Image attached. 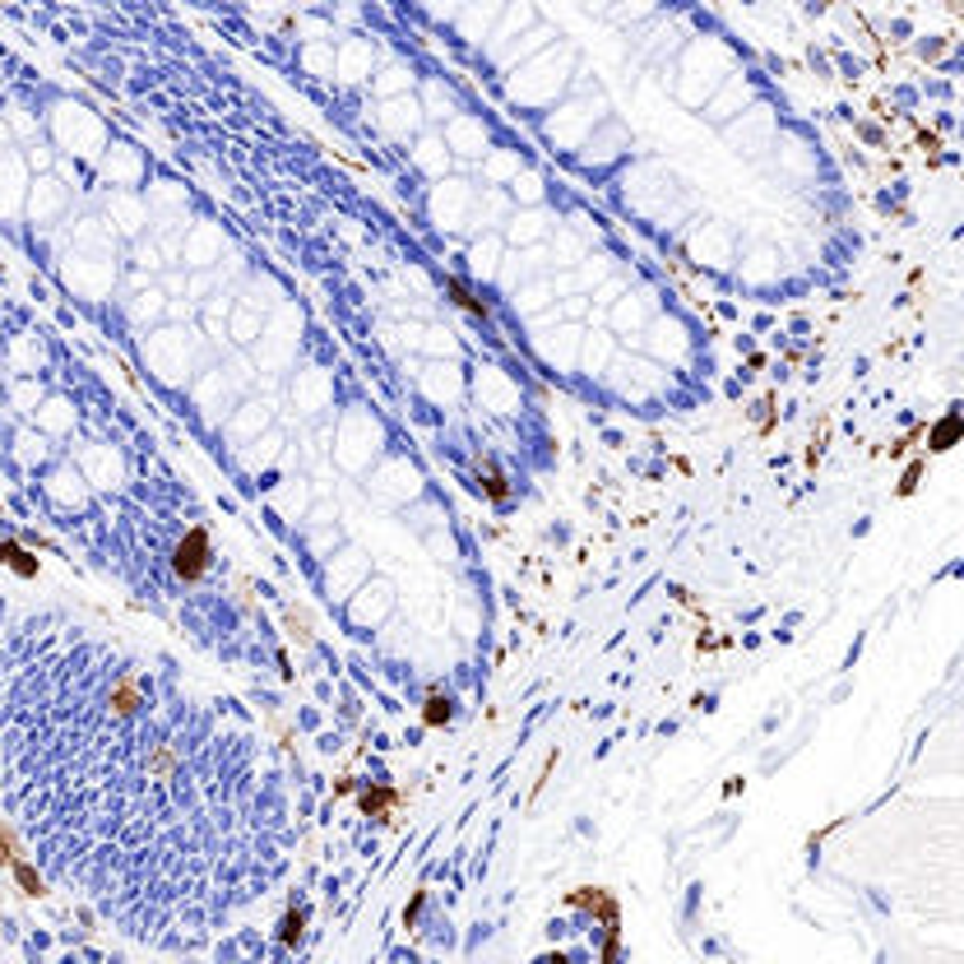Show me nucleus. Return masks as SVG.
I'll list each match as a JSON object with an SVG mask.
<instances>
[{"label": "nucleus", "mask_w": 964, "mask_h": 964, "mask_svg": "<svg viewBox=\"0 0 964 964\" xmlns=\"http://www.w3.org/2000/svg\"><path fill=\"white\" fill-rule=\"evenodd\" d=\"M56 135H61V144L70 148V154H98L103 125L93 121L84 107H61L56 111Z\"/></svg>", "instance_id": "obj_1"}, {"label": "nucleus", "mask_w": 964, "mask_h": 964, "mask_svg": "<svg viewBox=\"0 0 964 964\" xmlns=\"http://www.w3.org/2000/svg\"><path fill=\"white\" fill-rule=\"evenodd\" d=\"M61 209H65V185H61V181H51V177L33 181V191H28V214H33L37 222H51Z\"/></svg>", "instance_id": "obj_2"}, {"label": "nucleus", "mask_w": 964, "mask_h": 964, "mask_svg": "<svg viewBox=\"0 0 964 964\" xmlns=\"http://www.w3.org/2000/svg\"><path fill=\"white\" fill-rule=\"evenodd\" d=\"M24 200V162L14 154H0V214H14Z\"/></svg>", "instance_id": "obj_3"}, {"label": "nucleus", "mask_w": 964, "mask_h": 964, "mask_svg": "<svg viewBox=\"0 0 964 964\" xmlns=\"http://www.w3.org/2000/svg\"><path fill=\"white\" fill-rule=\"evenodd\" d=\"M418 103H389L385 111H381V121H385V130H395V135H408V130L418 125Z\"/></svg>", "instance_id": "obj_4"}, {"label": "nucleus", "mask_w": 964, "mask_h": 964, "mask_svg": "<svg viewBox=\"0 0 964 964\" xmlns=\"http://www.w3.org/2000/svg\"><path fill=\"white\" fill-rule=\"evenodd\" d=\"M177 570H181V575H200V570H204V533H191V543H181Z\"/></svg>", "instance_id": "obj_5"}, {"label": "nucleus", "mask_w": 964, "mask_h": 964, "mask_svg": "<svg viewBox=\"0 0 964 964\" xmlns=\"http://www.w3.org/2000/svg\"><path fill=\"white\" fill-rule=\"evenodd\" d=\"M140 172V158L130 154V148H111L107 154V177L117 181V177H135Z\"/></svg>", "instance_id": "obj_6"}, {"label": "nucleus", "mask_w": 964, "mask_h": 964, "mask_svg": "<svg viewBox=\"0 0 964 964\" xmlns=\"http://www.w3.org/2000/svg\"><path fill=\"white\" fill-rule=\"evenodd\" d=\"M158 311H162V292H144L140 302H130V315H135V321H154Z\"/></svg>", "instance_id": "obj_7"}, {"label": "nucleus", "mask_w": 964, "mask_h": 964, "mask_svg": "<svg viewBox=\"0 0 964 964\" xmlns=\"http://www.w3.org/2000/svg\"><path fill=\"white\" fill-rule=\"evenodd\" d=\"M418 162L426 167V172H445V148H441L436 140H426V144L418 148Z\"/></svg>", "instance_id": "obj_8"}, {"label": "nucleus", "mask_w": 964, "mask_h": 964, "mask_svg": "<svg viewBox=\"0 0 964 964\" xmlns=\"http://www.w3.org/2000/svg\"><path fill=\"white\" fill-rule=\"evenodd\" d=\"M117 218H121V228H125V232H135L144 214H140V204H135V200H125V195H121V200H117Z\"/></svg>", "instance_id": "obj_9"}, {"label": "nucleus", "mask_w": 964, "mask_h": 964, "mask_svg": "<svg viewBox=\"0 0 964 964\" xmlns=\"http://www.w3.org/2000/svg\"><path fill=\"white\" fill-rule=\"evenodd\" d=\"M426 107H432V117H450L455 98H450V93H441V88H432V93H426Z\"/></svg>", "instance_id": "obj_10"}, {"label": "nucleus", "mask_w": 964, "mask_h": 964, "mask_svg": "<svg viewBox=\"0 0 964 964\" xmlns=\"http://www.w3.org/2000/svg\"><path fill=\"white\" fill-rule=\"evenodd\" d=\"M492 255H496V241H482V246L473 251V269H487V274H492Z\"/></svg>", "instance_id": "obj_11"}]
</instances>
